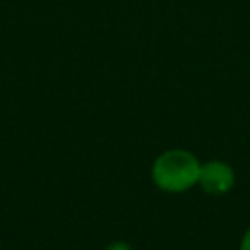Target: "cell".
<instances>
[{
    "label": "cell",
    "mask_w": 250,
    "mask_h": 250,
    "mask_svg": "<svg viewBox=\"0 0 250 250\" xmlns=\"http://www.w3.org/2000/svg\"><path fill=\"white\" fill-rule=\"evenodd\" d=\"M240 250H250V229L244 232L242 242H240Z\"/></svg>",
    "instance_id": "4"
},
{
    "label": "cell",
    "mask_w": 250,
    "mask_h": 250,
    "mask_svg": "<svg viewBox=\"0 0 250 250\" xmlns=\"http://www.w3.org/2000/svg\"><path fill=\"white\" fill-rule=\"evenodd\" d=\"M197 182L203 188V191H207V193H213V195L227 193L234 184V172L227 162L211 160L199 168Z\"/></svg>",
    "instance_id": "2"
},
{
    "label": "cell",
    "mask_w": 250,
    "mask_h": 250,
    "mask_svg": "<svg viewBox=\"0 0 250 250\" xmlns=\"http://www.w3.org/2000/svg\"><path fill=\"white\" fill-rule=\"evenodd\" d=\"M199 160L188 150H166L152 164V182L162 191L180 193L199 180Z\"/></svg>",
    "instance_id": "1"
},
{
    "label": "cell",
    "mask_w": 250,
    "mask_h": 250,
    "mask_svg": "<svg viewBox=\"0 0 250 250\" xmlns=\"http://www.w3.org/2000/svg\"><path fill=\"white\" fill-rule=\"evenodd\" d=\"M105 250H133V246H131L129 242H113V244H109Z\"/></svg>",
    "instance_id": "3"
}]
</instances>
